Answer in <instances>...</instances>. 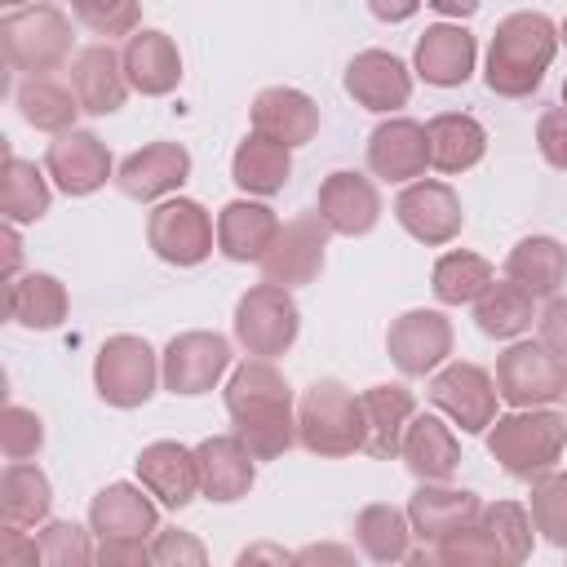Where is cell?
I'll return each instance as SVG.
<instances>
[{
    "label": "cell",
    "instance_id": "cell-25",
    "mask_svg": "<svg viewBox=\"0 0 567 567\" xmlns=\"http://www.w3.org/2000/svg\"><path fill=\"white\" fill-rule=\"evenodd\" d=\"M483 514V501L465 487H447V483H421L408 501V523H412V536L439 545L443 536L478 523Z\"/></svg>",
    "mask_w": 567,
    "mask_h": 567
},
{
    "label": "cell",
    "instance_id": "cell-58",
    "mask_svg": "<svg viewBox=\"0 0 567 567\" xmlns=\"http://www.w3.org/2000/svg\"><path fill=\"white\" fill-rule=\"evenodd\" d=\"M4 4H9V9H18V4H27V0H4Z\"/></svg>",
    "mask_w": 567,
    "mask_h": 567
},
{
    "label": "cell",
    "instance_id": "cell-35",
    "mask_svg": "<svg viewBox=\"0 0 567 567\" xmlns=\"http://www.w3.org/2000/svg\"><path fill=\"white\" fill-rule=\"evenodd\" d=\"M49 505H53V487L44 470L31 461H9V470L0 474V523L35 527L49 518Z\"/></svg>",
    "mask_w": 567,
    "mask_h": 567
},
{
    "label": "cell",
    "instance_id": "cell-34",
    "mask_svg": "<svg viewBox=\"0 0 567 567\" xmlns=\"http://www.w3.org/2000/svg\"><path fill=\"white\" fill-rule=\"evenodd\" d=\"M66 288L53 279V275H40V270H31V275H18V279H9V288H4V315L13 319V323H22V328H31V332H49V328H58L62 319H66Z\"/></svg>",
    "mask_w": 567,
    "mask_h": 567
},
{
    "label": "cell",
    "instance_id": "cell-14",
    "mask_svg": "<svg viewBox=\"0 0 567 567\" xmlns=\"http://www.w3.org/2000/svg\"><path fill=\"white\" fill-rule=\"evenodd\" d=\"M385 350L403 377L439 372L452 354V323L439 310H403L385 332Z\"/></svg>",
    "mask_w": 567,
    "mask_h": 567
},
{
    "label": "cell",
    "instance_id": "cell-8",
    "mask_svg": "<svg viewBox=\"0 0 567 567\" xmlns=\"http://www.w3.org/2000/svg\"><path fill=\"white\" fill-rule=\"evenodd\" d=\"M496 394L509 408H545L567 394V363L540 341H514L496 359Z\"/></svg>",
    "mask_w": 567,
    "mask_h": 567
},
{
    "label": "cell",
    "instance_id": "cell-55",
    "mask_svg": "<svg viewBox=\"0 0 567 567\" xmlns=\"http://www.w3.org/2000/svg\"><path fill=\"white\" fill-rule=\"evenodd\" d=\"M425 4L439 9L443 18H470V13H478L483 0H425Z\"/></svg>",
    "mask_w": 567,
    "mask_h": 567
},
{
    "label": "cell",
    "instance_id": "cell-6",
    "mask_svg": "<svg viewBox=\"0 0 567 567\" xmlns=\"http://www.w3.org/2000/svg\"><path fill=\"white\" fill-rule=\"evenodd\" d=\"M159 359L155 350L133 337V332H120V337H106L97 359H93V385L102 394V403L111 408H142L155 385H159Z\"/></svg>",
    "mask_w": 567,
    "mask_h": 567
},
{
    "label": "cell",
    "instance_id": "cell-16",
    "mask_svg": "<svg viewBox=\"0 0 567 567\" xmlns=\"http://www.w3.org/2000/svg\"><path fill=\"white\" fill-rule=\"evenodd\" d=\"M346 93L363 111L390 115V111L408 106V97H412V71L394 53H385V49H363L346 66Z\"/></svg>",
    "mask_w": 567,
    "mask_h": 567
},
{
    "label": "cell",
    "instance_id": "cell-42",
    "mask_svg": "<svg viewBox=\"0 0 567 567\" xmlns=\"http://www.w3.org/2000/svg\"><path fill=\"white\" fill-rule=\"evenodd\" d=\"M478 523L492 532L496 549L505 563H523L532 554V514L514 501H496V505H483Z\"/></svg>",
    "mask_w": 567,
    "mask_h": 567
},
{
    "label": "cell",
    "instance_id": "cell-4",
    "mask_svg": "<svg viewBox=\"0 0 567 567\" xmlns=\"http://www.w3.org/2000/svg\"><path fill=\"white\" fill-rule=\"evenodd\" d=\"M297 443L315 456L363 452V408L341 381H315L297 403Z\"/></svg>",
    "mask_w": 567,
    "mask_h": 567
},
{
    "label": "cell",
    "instance_id": "cell-44",
    "mask_svg": "<svg viewBox=\"0 0 567 567\" xmlns=\"http://www.w3.org/2000/svg\"><path fill=\"white\" fill-rule=\"evenodd\" d=\"M35 540H40L44 567H89L97 558V549L89 545V532L75 523H44Z\"/></svg>",
    "mask_w": 567,
    "mask_h": 567
},
{
    "label": "cell",
    "instance_id": "cell-50",
    "mask_svg": "<svg viewBox=\"0 0 567 567\" xmlns=\"http://www.w3.org/2000/svg\"><path fill=\"white\" fill-rule=\"evenodd\" d=\"M97 563L102 567H142V563H151V545H142L137 536H111L97 545Z\"/></svg>",
    "mask_w": 567,
    "mask_h": 567
},
{
    "label": "cell",
    "instance_id": "cell-19",
    "mask_svg": "<svg viewBox=\"0 0 567 567\" xmlns=\"http://www.w3.org/2000/svg\"><path fill=\"white\" fill-rule=\"evenodd\" d=\"M71 89L80 97V111L89 115H111L124 106L128 97V75H124V58L111 44H84L71 58Z\"/></svg>",
    "mask_w": 567,
    "mask_h": 567
},
{
    "label": "cell",
    "instance_id": "cell-11",
    "mask_svg": "<svg viewBox=\"0 0 567 567\" xmlns=\"http://www.w3.org/2000/svg\"><path fill=\"white\" fill-rule=\"evenodd\" d=\"M146 244L168 266H199L213 252V217L195 199H164L146 217Z\"/></svg>",
    "mask_w": 567,
    "mask_h": 567
},
{
    "label": "cell",
    "instance_id": "cell-7",
    "mask_svg": "<svg viewBox=\"0 0 567 567\" xmlns=\"http://www.w3.org/2000/svg\"><path fill=\"white\" fill-rule=\"evenodd\" d=\"M297 328H301V310L292 301L288 288L279 284H257L239 297L235 306V341L252 354V359H275L284 354L292 341H297Z\"/></svg>",
    "mask_w": 567,
    "mask_h": 567
},
{
    "label": "cell",
    "instance_id": "cell-26",
    "mask_svg": "<svg viewBox=\"0 0 567 567\" xmlns=\"http://www.w3.org/2000/svg\"><path fill=\"white\" fill-rule=\"evenodd\" d=\"M252 133H266L284 146H306L319 133V106L301 89H261L252 97Z\"/></svg>",
    "mask_w": 567,
    "mask_h": 567
},
{
    "label": "cell",
    "instance_id": "cell-32",
    "mask_svg": "<svg viewBox=\"0 0 567 567\" xmlns=\"http://www.w3.org/2000/svg\"><path fill=\"white\" fill-rule=\"evenodd\" d=\"M425 142H430V164L439 173H465L483 159L487 151V133L474 115H461V111H443L425 124Z\"/></svg>",
    "mask_w": 567,
    "mask_h": 567
},
{
    "label": "cell",
    "instance_id": "cell-51",
    "mask_svg": "<svg viewBox=\"0 0 567 567\" xmlns=\"http://www.w3.org/2000/svg\"><path fill=\"white\" fill-rule=\"evenodd\" d=\"M40 563V540L27 536L22 527L0 532V567H35Z\"/></svg>",
    "mask_w": 567,
    "mask_h": 567
},
{
    "label": "cell",
    "instance_id": "cell-24",
    "mask_svg": "<svg viewBox=\"0 0 567 567\" xmlns=\"http://www.w3.org/2000/svg\"><path fill=\"white\" fill-rule=\"evenodd\" d=\"M359 408H363V452L377 456V461L399 456L403 430L416 416L412 390L399 385V381H381V385H368L359 394Z\"/></svg>",
    "mask_w": 567,
    "mask_h": 567
},
{
    "label": "cell",
    "instance_id": "cell-28",
    "mask_svg": "<svg viewBox=\"0 0 567 567\" xmlns=\"http://www.w3.org/2000/svg\"><path fill=\"white\" fill-rule=\"evenodd\" d=\"M120 58H124L128 84L146 97H164L182 80V53H177L173 35H164V31H133Z\"/></svg>",
    "mask_w": 567,
    "mask_h": 567
},
{
    "label": "cell",
    "instance_id": "cell-56",
    "mask_svg": "<svg viewBox=\"0 0 567 567\" xmlns=\"http://www.w3.org/2000/svg\"><path fill=\"white\" fill-rule=\"evenodd\" d=\"M257 558H275V563H292V554H284V549H270V545H261V549H248V554H239V563H257Z\"/></svg>",
    "mask_w": 567,
    "mask_h": 567
},
{
    "label": "cell",
    "instance_id": "cell-12",
    "mask_svg": "<svg viewBox=\"0 0 567 567\" xmlns=\"http://www.w3.org/2000/svg\"><path fill=\"white\" fill-rule=\"evenodd\" d=\"M496 381L478 368V363H447V368H439L434 372V381H430V403L443 412V416H452L465 434H478V430H487L492 421H496Z\"/></svg>",
    "mask_w": 567,
    "mask_h": 567
},
{
    "label": "cell",
    "instance_id": "cell-31",
    "mask_svg": "<svg viewBox=\"0 0 567 567\" xmlns=\"http://www.w3.org/2000/svg\"><path fill=\"white\" fill-rule=\"evenodd\" d=\"M505 279H514L518 288H527L536 301H549L563 292L567 284V248L549 235H532L518 239L505 257Z\"/></svg>",
    "mask_w": 567,
    "mask_h": 567
},
{
    "label": "cell",
    "instance_id": "cell-45",
    "mask_svg": "<svg viewBox=\"0 0 567 567\" xmlns=\"http://www.w3.org/2000/svg\"><path fill=\"white\" fill-rule=\"evenodd\" d=\"M71 13L93 35H133L142 18V0H71Z\"/></svg>",
    "mask_w": 567,
    "mask_h": 567
},
{
    "label": "cell",
    "instance_id": "cell-13",
    "mask_svg": "<svg viewBox=\"0 0 567 567\" xmlns=\"http://www.w3.org/2000/svg\"><path fill=\"white\" fill-rule=\"evenodd\" d=\"M394 217H399V226L412 239H421L430 248L452 244L461 235V226H465V213H461L456 190L447 182H430V177L403 186V195L394 199Z\"/></svg>",
    "mask_w": 567,
    "mask_h": 567
},
{
    "label": "cell",
    "instance_id": "cell-48",
    "mask_svg": "<svg viewBox=\"0 0 567 567\" xmlns=\"http://www.w3.org/2000/svg\"><path fill=\"white\" fill-rule=\"evenodd\" d=\"M536 146H540V155H545L549 168H563V173H567V111H563V106H554V111L540 115V124H536Z\"/></svg>",
    "mask_w": 567,
    "mask_h": 567
},
{
    "label": "cell",
    "instance_id": "cell-2",
    "mask_svg": "<svg viewBox=\"0 0 567 567\" xmlns=\"http://www.w3.org/2000/svg\"><path fill=\"white\" fill-rule=\"evenodd\" d=\"M558 53V27L545 13L518 9L496 22L492 49H487V89L501 97H532Z\"/></svg>",
    "mask_w": 567,
    "mask_h": 567
},
{
    "label": "cell",
    "instance_id": "cell-17",
    "mask_svg": "<svg viewBox=\"0 0 567 567\" xmlns=\"http://www.w3.org/2000/svg\"><path fill=\"white\" fill-rule=\"evenodd\" d=\"M257 456L244 447L239 434H213L195 447V465H199V492L217 505H230L239 496H248V487L257 483Z\"/></svg>",
    "mask_w": 567,
    "mask_h": 567
},
{
    "label": "cell",
    "instance_id": "cell-33",
    "mask_svg": "<svg viewBox=\"0 0 567 567\" xmlns=\"http://www.w3.org/2000/svg\"><path fill=\"white\" fill-rule=\"evenodd\" d=\"M292 173V146L266 137V133H248L239 146H235V159H230V177L239 190L248 195H275L284 190Z\"/></svg>",
    "mask_w": 567,
    "mask_h": 567
},
{
    "label": "cell",
    "instance_id": "cell-20",
    "mask_svg": "<svg viewBox=\"0 0 567 567\" xmlns=\"http://www.w3.org/2000/svg\"><path fill=\"white\" fill-rule=\"evenodd\" d=\"M186 177H190V155H186V146H177V142H151V146L133 151V155L115 168V186H120L128 199H142V204H151V199L177 190Z\"/></svg>",
    "mask_w": 567,
    "mask_h": 567
},
{
    "label": "cell",
    "instance_id": "cell-15",
    "mask_svg": "<svg viewBox=\"0 0 567 567\" xmlns=\"http://www.w3.org/2000/svg\"><path fill=\"white\" fill-rule=\"evenodd\" d=\"M44 173L53 177L58 190L66 195H93L97 186H106V177L115 173L111 168V151L97 133L89 128H66L49 142L44 151Z\"/></svg>",
    "mask_w": 567,
    "mask_h": 567
},
{
    "label": "cell",
    "instance_id": "cell-41",
    "mask_svg": "<svg viewBox=\"0 0 567 567\" xmlns=\"http://www.w3.org/2000/svg\"><path fill=\"white\" fill-rule=\"evenodd\" d=\"M532 527L549 545L567 549V474L549 470V474L532 478Z\"/></svg>",
    "mask_w": 567,
    "mask_h": 567
},
{
    "label": "cell",
    "instance_id": "cell-27",
    "mask_svg": "<svg viewBox=\"0 0 567 567\" xmlns=\"http://www.w3.org/2000/svg\"><path fill=\"white\" fill-rule=\"evenodd\" d=\"M89 527L97 532V540H111V536H137V540H146L151 532H159V514H155V501L146 496V487L111 483V487H102L93 496Z\"/></svg>",
    "mask_w": 567,
    "mask_h": 567
},
{
    "label": "cell",
    "instance_id": "cell-9",
    "mask_svg": "<svg viewBox=\"0 0 567 567\" xmlns=\"http://www.w3.org/2000/svg\"><path fill=\"white\" fill-rule=\"evenodd\" d=\"M328 221L319 217V208L315 213H297L292 221H284L279 226V235H275V244L266 248V257L257 261L261 266V279L266 284H279V288H301V284H310V279H319V270H323V248H328Z\"/></svg>",
    "mask_w": 567,
    "mask_h": 567
},
{
    "label": "cell",
    "instance_id": "cell-5",
    "mask_svg": "<svg viewBox=\"0 0 567 567\" xmlns=\"http://www.w3.org/2000/svg\"><path fill=\"white\" fill-rule=\"evenodd\" d=\"M0 49L13 71L49 75L71 58V22L58 4H22L0 22Z\"/></svg>",
    "mask_w": 567,
    "mask_h": 567
},
{
    "label": "cell",
    "instance_id": "cell-1",
    "mask_svg": "<svg viewBox=\"0 0 567 567\" xmlns=\"http://www.w3.org/2000/svg\"><path fill=\"white\" fill-rule=\"evenodd\" d=\"M226 412L235 434L257 461H275L297 443L292 385L270 359H248L226 381Z\"/></svg>",
    "mask_w": 567,
    "mask_h": 567
},
{
    "label": "cell",
    "instance_id": "cell-22",
    "mask_svg": "<svg viewBox=\"0 0 567 567\" xmlns=\"http://www.w3.org/2000/svg\"><path fill=\"white\" fill-rule=\"evenodd\" d=\"M430 164V142H425V124L416 120H385L372 128L368 137V168L381 182H416Z\"/></svg>",
    "mask_w": 567,
    "mask_h": 567
},
{
    "label": "cell",
    "instance_id": "cell-52",
    "mask_svg": "<svg viewBox=\"0 0 567 567\" xmlns=\"http://www.w3.org/2000/svg\"><path fill=\"white\" fill-rule=\"evenodd\" d=\"M368 9H372V18H381V22H408V18L421 9V0H368Z\"/></svg>",
    "mask_w": 567,
    "mask_h": 567
},
{
    "label": "cell",
    "instance_id": "cell-46",
    "mask_svg": "<svg viewBox=\"0 0 567 567\" xmlns=\"http://www.w3.org/2000/svg\"><path fill=\"white\" fill-rule=\"evenodd\" d=\"M40 447H44V421L31 408L4 403V412H0V452L9 461H31Z\"/></svg>",
    "mask_w": 567,
    "mask_h": 567
},
{
    "label": "cell",
    "instance_id": "cell-3",
    "mask_svg": "<svg viewBox=\"0 0 567 567\" xmlns=\"http://www.w3.org/2000/svg\"><path fill=\"white\" fill-rule=\"evenodd\" d=\"M567 447V416L549 408H514L487 425V452L509 478H540L558 465Z\"/></svg>",
    "mask_w": 567,
    "mask_h": 567
},
{
    "label": "cell",
    "instance_id": "cell-36",
    "mask_svg": "<svg viewBox=\"0 0 567 567\" xmlns=\"http://www.w3.org/2000/svg\"><path fill=\"white\" fill-rule=\"evenodd\" d=\"M536 319V297L527 288H518L514 279H492L478 301H474V323L483 337H496V341H509L518 332H527Z\"/></svg>",
    "mask_w": 567,
    "mask_h": 567
},
{
    "label": "cell",
    "instance_id": "cell-43",
    "mask_svg": "<svg viewBox=\"0 0 567 567\" xmlns=\"http://www.w3.org/2000/svg\"><path fill=\"white\" fill-rule=\"evenodd\" d=\"M434 563H443V567H496L505 558H501L492 532L483 523H470V527H461L434 545Z\"/></svg>",
    "mask_w": 567,
    "mask_h": 567
},
{
    "label": "cell",
    "instance_id": "cell-53",
    "mask_svg": "<svg viewBox=\"0 0 567 567\" xmlns=\"http://www.w3.org/2000/svg\"><path fill=\"white\" fill-rule=\"evenodd\" d=\"M292 563H350V549H341V545H310V549H297L292 554Z\"/></svg>",
    "mask_w": 567,
    "mask_h": 567
},
{
    "label": "cell",
    "instance_id": "cell-57",
    "mask_svg": "<svg viewBox=\"0 0 567 567\" xmlns=\"http://www.w3.org/2000/svg\"><path fill=\"white\" fill-rule=\"evenodd\" d=\"M558 40H563V44H567V18H563V27H558Z\"/></svg>",
    "mask_w": 567,
    "mask_h": 567
},
{
    "label": "cell",
    "instance_id": "cell-54",
    "mask_svg": "<svg viewBox=\"0 0 567 567\" xmlns=\"http://www.w3.org/2000/svg\"><path fill=\"white\" fill-rule=\"evenodd\" d=\"M0 244H4V284H9V279H18V261H22V244H18V230H13V221H4V230H0Z\"/></svg>",
    "mask_w": 567,
    "mask_h": 567
},
{
    "label": "cell",
    "instance_id": "cell-40",
    "mask_svg": "<svg viewBox=\"0 0 567 567\" xmlns=\"http://www.w3.org/2000/svg\"><path fill=\"white\" fill-rule=\"evenodd\" d=\"M496 275H492V266H487V257H478V252H443L439 261H434V297L443 301V306H465V301H478V292L492 284Z\"/></svg>",
    "mask_w": 567,
    "mask_h": 567
},
{
    "label": "cell",
    "instance_id": "cell-38",
    "mask_svg": "<svg viewBox=\"0 0 567 567\" xmlns=\"http://www.w3.org/2000/svg\"><path fill=\"white\" fill-rule=\"evenodd\" d=\"M18 111L40 133H66V128H75L80 97H75V89L58 84L53 75H27L18 84Z\"/></svg>",
    "mask_w": 567,
    "mask_h": 567
},
{
    "label": "cell",
    "instance_id": "cell-10",
    "mask_svg": "<svg viewBox=\"0 0 567 567\" xmlns=\"http://www.w3.org/2000/svg\"><path fill=\"white\" fill-rule=\"evenodd\" d=\"M230 368V341L221 332H182L159 354V377L168 394H208Z\"/></svg>",
    "mask_w": 567,
    "mask_h": 567
},
{
    "label": "cell",
    "instance_id": "cell-37",
    "mask_svg": "<svg viewBox=\"0 0 567 567\" xmlns=\"http://www.w3.org/2000/svg\"><path fill=\"white\" fill-rule=\"evenodd\" d=\"M354 540L372 563H403L412 554V523L408 509H394L385 501L363 505L354 514Z\"/></svg>",
    "mask_w": 567,
    "mask_h": 567
},
{
    "label": "cell",
    "instance_id": "cell-23",
    "mask_svg": "<svg viewBox=\"0 0 567 567\" xmlns=\"http://www.w3.org/2000/svg\"><path fill=\"white\" fill-rule=\"evenodd\" d=\"M319 217L328 221L332 235H368L381 217V195L372 186V177L363 173H328L319 186Z\"/></svg>",
    "mask_w": 567,
    "mask_h": 567
},
{
    "label": "cell",
    "instance_id": "cell-30",
    "mask_svg": "<svg viewBox=\"0 0 567 567\" xmlns=\"http://www.w3.org/2000/svg\"><path fill=\"white\" fill-rule=\"evenodd\" d=\"M275 235H279V217H275V208H266V204L230 199V204L217 213V248H221L230 261H261L266 248L275 244Z\"/></svg>",
    "mask_w": 567,
    "mask_h": 567
},
{
    "label": "cell",
    "instance_id": "cell-59",
    "mask_svg": "<svg viewBox=\"0 0 567 567\" xmlns=\"http://www.w3.org/2000/svg\"><path fill=\"white\" fill-rule=\"evenodd\" d=\"M563 111H567V84H563Z\"/></svg>",
    "mask_w": 567,
    "mask_h": 567
},
{
    "label": "cell",
    "instance_id": "cell-18",
    "mask_svg": "<svg viewBox=\"0 0 567 567\" xmlns=\"http://www.w3.org/2000/svg\"><path fill=\"white\" fill-rule=\"evenodd\" d=\"M474 58H478L474 35L461 22H439V27H425V35L416 40L412 66H416V75L425 84L456 89V84H465L474 75Z\"/></svg>",
    "mask_w": 567,
    "mask_h": 567
},
{
    "label": "cell",
    "instance_id": "cell-29",
    "mask_svg": "<svg viewBox=\"0 0 567 567\" xmlns=\"http://www.w3.org/2000/svg\"><path fill=\"white\" fill-rule=\"evenodd\" d=\"M399 456L421 483H447L461 465V443L439 416H412L403 430Z\"/></svg>",
    "mask_w": 567,
    "mask_h": 567
},
{
    "label": "cell",
    "instance_id": "cell-49",
    "mask_svg": "<svg viewBox=\"0 0 567 567\" xmlns=\"http://www.w3.org/2000/svg\"><path fill=\"white\" fill-rule=\"evenodd\" d=\"M540 346L567 363V297L563 292L549 297V306L540 310Z\"/></svg>",
    "mask_w": 567,
    "mask_h": 567
},
{
    "label": "cell",
    "instance_id": "cell-39",
    "mask_svg": "<svg viewBox=\"0 0 567 567\" xmlns=\"http://www.w3.org/2000/svg\"><path fill=\"white\" fill-rule=\"evenodd\" d=\"M0 213L13 226L40 221L49 213V182H44V173L35 164H27L18 155H4V168H0Z\"/></svg>",
    "mask_w": 567,
    "mask_h": 567
},
{
    "label": "cell",
    "instance_id": "cell-47",
    "mask_svg": "<svg viewBox=\"0 0 567 567\" xmlns=\"http://www.w3.org/2000/svg\"><path fill=\"white\" fill-rule=\"evenodd\" d=\"M204 545L190 532H155L151 540V563L159 567H204Z\"/></svg>",
    "mask_w": 567,
    "mask_h": 567
},
{
    "label": "cell",
    "instance_id": "cell-21",
    "mask_svg": "<svg viewBox=\"0 0 567 567\" xmlns=\"http://www.w3.org/2000/svg\"><path fill=\"white\" fill-rule=\"evenodd\" d=\"M137 478L142 487L168 505V509H186L199 492V465H195V447H182L173 439H159L151 447H142L137 456Z\"/></svg>",
    "mask_w": 567,
    "mask_h": 567
}]
</instances>
